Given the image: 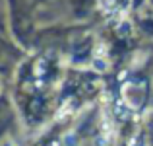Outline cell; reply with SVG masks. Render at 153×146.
<instances>
[{"mask_svg":"<svg viewBox=\"0 0 153 146\" xmlns=\"http://www.w3.org/2000/svg\"><path fill=\"white\" fill-rule=\"evenodd\" d=\"M130 0H101V6L108 12H122L128 8Z\"/></svg>","mask_w":153,"mask_h":146,"instance_id":"cell-1","label":"cell"}]
</instances>
